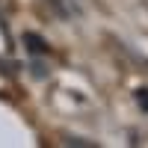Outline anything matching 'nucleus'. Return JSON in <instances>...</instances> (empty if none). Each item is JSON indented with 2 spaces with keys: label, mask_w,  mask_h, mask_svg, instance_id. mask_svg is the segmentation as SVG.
<instances>
[{
  "label": "nucleus",
  "mask_w": 148,
  "mask_h": 148,
  "mask_svg": "<svg viewBox=\"0 0 148 148\" xmlns=\"http://www.w3.org/2000/svg\"><path fill=\"white\" fill-rule=\"evenodd\" d=\"M65 145H80V148H92V142H89V139H80V136H68V139H65Z\"/></svg>",
  "instance_id": "2"
},
{
  "label": "nucleus",
  "mask_w": 148,
  "mask_h": 148,
  "mask_svg": "<svg viewBox=\"0 0 148 148\" xmlns=\"http://www.w3.org/2000/svg\"><path fill=\"white\" fill-rule=\"evenodd\" d=\"M136 104L142 110H148V89H136Z\"/></svg>",
  "instance_id": "3"
},
{
  "label": "nucleus",
  "mask_w": 148,
  "mask_h": 148,
  "mask_svg": "<svg viewBox=\"0 0 148 148\" xmlns=\"http://www.w3.org/2000/svg\"><path fill=\"white\" fill-rule=\"evenodd\" d=\"M24 45H27L30 53H45L47 51V42L42 39L39 33H24Z\"/></svg>",
  "instance_id": "1"
}]
</instances>
